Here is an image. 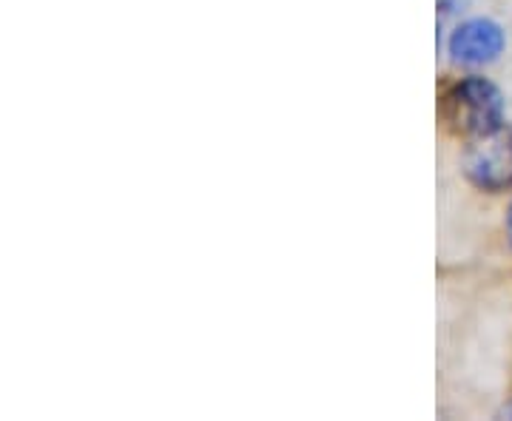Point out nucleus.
<instances>
[{
    "label": "nucleus",
    "mask_w": 512,
    "mask_h": 421,
    "mask_svg": "<svg viewBox=\"0 0 512 421\" xmlns=\"http://www.w3.org/2000/svg\"><path fill=\"white\" fill-rule=\"evenodd\" d=\"M444 117L453 129L461 134H473V137L501 131L504 129V94L484 77H467L447 94Z\"/></svg>",
    "instance_id": "nucleus-1"
},
{
    "label": "nucleus",
    "mask_w": 512,
    "mask_h": 421,
    "mask_svg": "<svg viewBox=\"0 0 512 421\" xmlns=\"http://www.w3.org/2000/svg\"><path fill=\"white\" fill-rule=\"evenodd\" d=\"M464 171L470 183L484 191H507L512 188V134L510 131H493L478 137V143L467 151Z\"/></svg>",
    "instance_id": "nucleus-2"
},
{
    "label": "nucleus",
    "mask_w": 512,
    "mask_h": 421,
    "mask_svg": "<svg viewBox=\"0 0 512 421\" xmlns=\"http://www.w3.org/2000/svg\"><path fill=\"white\" fill-rule=\"evenodd\" d=\"M507 35L490 18H473L458 23L450 35V57L458 66H490L504 55Z\"/></svg>",
    "instance_id": "nucleus-3"
},
{
    "label": "nucleus",
    "mask_w": 512,
    "mask_h": 421,
    "mask_svg": "<svg viewBox=\"0 0 512 421\" xmlns=\"http://www.w3.org/2000/svg\"><path fill=\"white\" fill-rule=\"evenodd\" d=\"M507 237H510V245H512V205H510V211H507Z\"/></svg>",
    "instance_id": "nucleus-4"
},
{
    "label": "nucleus",
    "mask_w": 512,
    "mask_h": 421,
    "mask_svg": "<svg viewBox=\"0 0 512 421\" xmlns=\"http://www.w3.org/2000/svg\"><path fill=\"white\" fill-rule=\"evenodd\" d=\"M504 416H510V419H512V404H510V407H507V410H504Z\"/></svg>",
    "instance_id": "nucleus-5"
}]
</instances>
